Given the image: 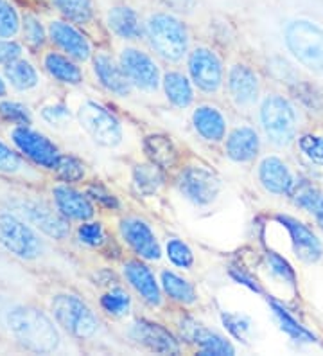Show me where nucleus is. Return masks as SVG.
Returning <instances> with one entry per match:
<instances>
[{
  "instance_id": "f257e3e1",
  "label": "nucleus",
  "mask_w": 323,
  "mask_h": 356,
  "mask_svg": "<svg viewBox=\"0 0 323 356\" xmlns=\"http://www.w3.org/2000/svg\"><path fill=\"white\" fill-rule=\"evenodd\" d=\"M54 322L47 313L31 305H13L2 313V326L11 340L38 355H51L60 349L61 334Z\"/></svg>"
},
{
  "instance_id": "f03ea898",
  "label": "nucleus",
  "mask_w": 323,
  "mask_h": 356,
  "mask_svg": "<svg viewBox=\"0 0 323 356\" xmlns=\"http://www.w3.org/2000/svg\"><path fill=\"white\" fill-rule=\"evenodd\" d=\"M285 45L313 72L323 74V29L309 18H291L284 26Z\"/></svg>"
},
{
  "instance_id": "7ed1b4c3",
  "label": "nucleus",
  "mask_w": 323,
  "mask_h": 356,
  "mask_svg": "<svg viewBox=\"0 0 323 356\" xmlns=\"http://www.w3.org/2000/svg\"><path fill=\"white\" fill-rule=\"evenodd\" d=\"M144 33L151 47L165 60L178 61L187 52L189 33L174 15L165 11L149 15L144 22Z\"/></svg>"
},
{
  "instance_id": "20e7f679",
  "label": "nucleus",
  "mask_w": 323,
  "mask_h": 356,
  "mask_svg": "<svg viewBox=\"0 0 323 356\" xmlns=\"http://www.w3.org/2000/svg\"><path fill=\"white\" fill-rule=\"evenodd\" d=\"M0 247L22 261H35L45 250L40 232L13 211H0Z\"/></svg>"
},
{
  "instance_id": "39448f33",
  "label": "nucleus",
  "mask_w": 323,
  "mask_h": 356,
  "mask_svg": "<svg viewBox=\"0 0 323 356\" xmlns=\"http://www.w3.org/2000/svg\"><path fill=\"white\" fill-rule=\"evenodd\" d=\"M51 313L58 326L74 339H92L99 330V318L85 300L74 293H56L52 297Z\"/></svg>"
},
{
  "instance_id": "423d86ee",
  "label": "nucleus",
  "mask_w": 323,
  "mask_h": 356,
  "mask_svg": "<svg viewBox=\"0 0 323 356\" xmlns=\"http://www.w3.org/2000/svg\"><path fill=\"white\" fill-rule=\"evenodd\" d=\"M9 207L15 214H18L22 220H26L29 225L35 227L38 232L47 238L63 241L70 236L69 220L56 207H51L47 202L20 196V198H13L9 202Z\"/></svg>"
},
{
  "instance_id": "0eeeda50",
  "label": "nucleus",
  "mask_w": 323,
  "mask_h": 356,
  "mask_svg": "<svg viewBox=\"0 0 323 356\" xmlns=\"http://www.w3.org/2000/svg\"><path fill=\"white\" fill-rule=\"evenodd\" d=\"M9 139L13 148L20 153L26 161L35 164L36 168L47 171H56L61 155L56 144L47 135L29 127H13L9 130Z\"/></svg>"
},
{
  "instance_id": "6e6552de",
  "label": "nucleus",
  "mask_w": 323,
  "mask_h": 356,
  "mask_svg": "<svg viewBox=\"0 0 323 356\" xmlns=\"http://www.w3.org/2000/svg\"><path fill=\"white\" fill-rule=\"evenodd\" d=\"M260 122L273 144L285 146L297 137L298 118L293 104L280 96H270L260 108Z\"/></svg>"
},
{
  "instance_id": "1a4fd4ad",
  "label": "nucleus",
  "mask_w": 323,
  "mask_h": 356,
  "mask_svg": "<svg viewBox=\"0 0 323 356\" xmlns=\"http://www.w3.org/2000/svg\"><path fill=\"white\" fill-rule=\"evenodd\" d=\"M78 119L83 130L101 146L113 148L122 140L121 122L110 110L94 101H86L79 106Z\"/></svg>"
},
{
  "instance_id": "9d476101",
  "label": "nucleus",
  "mask_w": 323,
  "mask_h": 356,
  "mask_svg": "<svg viewBox=\"0 0 323 356\" xmlns=\"http://www.w3.org/2000/svg\"><path fill=\"white\" fill-rule=\"evenodd\" d=\"M181 195L196 205H208L221 191V180L214 171L203 165H189L178 177Z\"/></svg>"
},
{
  "instance_id": "9b49d317",
  "label": "nucleus",
  "mask_w": 323,
  "mask_h": 356,
  "mask_svg": "<svg viewBox=\"0 0 323 356\" xmlns=\"http://www.w3.org/2000/svg\"><path fill=\"white\" fill-rule=\"evenodd\" d=\"M47 31L49 42L60 52L74 58L76 61H85L90 58L92 45L81 33L79 26L72 24L70 20L56 17L49 20Z\"/></svg>"
},
{
  "instance_id": "f8f14e48",
  "label": "nucleus",
  "mask_w": 323,
  "mask_h": 356,
  "mask_svg": "<svg viewBox=\"0 0 323 356\" xmlns=\"http://www.w3.org/2000/svg\"><path fill=\"white\" fill-rule=\"evenodd\" d=\"M121 67L129 83L142 90H156L160 83L158 67L147 54L137 49H124L121 56Z\"/></svg>"
},
{
  "instance_id": "ddd939ff",
  "label": "nucleus",
  "mask_w": 323,
  "mask_h": 356,
  "mask_svg": "<svg viewBox=\"0 0 323 356\" xmlns=\"http://www.w3.org/2000/svg\"><path fill=\"white\" fill-rule=\"evenodd\" d=\"M52 202H54V207L69 222L70 220H74V222H88L95 214L90 196L78 191V189H74L67 182L52 187Z\"/></svg>"
},
{
  "instance_id": "4468645a",
  "label": "nucleus",
  "mask_w": 323,
  "mask_h": 356,
  "mask_svg": "<svg viewBox=\"0 0 323 356\" xmlns=\"http://www.w3.org/2000/svg\"><path fill=\"white\" fill-rule=\"evenodd\" d=\"M189 70L192 81L205 92H215L223 79V69L214 52L208 49H196L189 58Z\"/></svg>"
},
{
  "instance_id": "2eb2a0df",
  "label": "nucleus",
  "mask_w": 323,
  "mask_h": 356,
  "mask_svg": "<svg viewBox=\"0 0 323 356\" xmlns=\"http://www.w3.org/2000/svg\"><path fill=\"white\" fill-rule=\"evenodd\" d=\"M121 234L126 239V243L133 248L135 252L144 259L155 261L160 257V245L156 241L153 230L149 229L146 222L138 218H128L122 220Z\"/></svg>"
},
{
  "instance_id": "dca6fc26",
  "label": "nucleus",
  "mask_w": 323,
  "mask_h": 356,
  "mask_svg": "<svg viewBox=\"0 0 323 356\" xmlns=\"http://www.w3.org/2000/svg\"><path fill=\"white\" fill-rule=\"evenodd\" d=\"M129 334H131V339L146 346L151 351L162 353V355H174V353L180 351V346L174 340V337L165 327L160 326V324L138 321L133 324Z\"/></svg>"
},
{
  "instance_id": "f3484780",
  "label": "nucleus",
  "mask_w": 323,
  "mask_h": 356,
  "mask_svg": "<svg viewBox=\"0 0 323 356\" xmlns=\"http://www.w3.org/2000/svg\"><path fill=\"white\" fill-rule=\"evenodd\" d=\"M279 222L285 227L289 232L291 243H293L295 252L306 263H316L322 257V243L320 239L313 234V230L307 229L304 223L297 222L293 218L288 216H279Z\"/></svg>"
},
{
  "instance_id": "a211bd4d",
  "label": "nucleus",
  "mask_w": 323,
  "mask_h": 356,
  "mask_svg": "<svg viewBox=\"0 0 323 356\" xmlns=\"http://www.w3.org/2000/svg\"><path fill=\"white\" fill-rule=\"evenodd\" d=\"M181 333L185 337V340L196 343L201 355H233V348L230 346V342L220 337L217 333H212V331L205 330L201 324L194 322L192 318H183L181 321Z\"/></svg>"
},
{
  "instance_id": "6ab92c4d",
  "label": "nucleus",
  "mask_w": 323,
  "mask_h": 356,
  "mask_svg": "<svg viewBox=\"0 0 323 356\" xmlns=\"http://www.w3.org/2000/svg\"><path fill=\"white\" fill-rule=\"evenodd\" d=\"M258 180L264 186V189L273 193V195H291L295 182H297L288 165L276 156H267L260 162Z\"/></svg>"
},
{
  "instance_id": "aec40b11",
  "label": "nucleus",
  "mask_w": 323,
  "mask_h": 356,
  "mask_svg": "<svg viewBox=\"0 0 323 356\" xmlns=\"http://www.w3.org/2000/svg\"><path fill=\"white\" fill-rule=\"evenodd\" d=\"M42 65L49 76L54 81L63 83V85H81L83 72L78 67L76 60L60 51H49L42 60Z\"/></svg>"
},
{
  "instance_id": "412c9836",
  "label": "nucleus",
  "mask_w": 323,
  "mask_h": 356,
  "mask_svg": "<svg viewBox=\"0 0 323 356\" xmlns=\"http://www.w3.org/2000/svg\"><path fill=\"white\" fill-rule=\"evenodd\" d=\"M124 275L128 282L135 288L137 293H140L146 302L151 306H158L162 302V296H160V288L155 281V275L140 261H129L124 265Z\"/></svg>"
},
{
  "instance_id": "4be33fe9",
  "label": "nucleus",
  "mask_w": 323,
  "mask_h": 356,
  "mask_svg": "<svg viewBox=\"0 0 323 356\" xmlns=\"http://www.w3.org/2000/svg\"><path fill=\"white\" fill-rule=\"evenodd\" d=\"M229 88L232 99L239 106H248L255 103L258 94V79L254 70L245 65L232 67L229 74Z\"/></svg>"
},
{
  "instance_id": "5701e85b",
  "label": "nucleus",
  "mask_w": 323,
  "mask_h": 356,
  "mask_svg": "<svg viewBox=\"0 0 323 356\" xmlns=\"http://www.w3.org/2000/svg\"><path fill=\"white\" fill-rule=\"evenodd\" d=\"M94 70L104 88H108L113 94H119V96L129 94L131 83H129L128 76L124 74L122 67H117L112 58L106 56V54H97L94 58Z\"/></svg>"
},
{
  "instance_id": "b1692460",
  "label": "nucleus",
  "mask_w": 323,
  "mask_h": 356,
  "mask_svg": "<svg viewBox=\"0 0 323 356\" xmlns=\"http://www.w3.org/2000/svg\"><path fill=\"white\" fill-rule=\"evenodd\" d=\"M258 152V135L254 128L241 127L230 134L226 140V153L232 161L248 162L255 159Z\"/></svg>"
},
{
  "instance_id": "393cba45",
  "label": "nucleus",
  "mask_w": 323,
  "mask_h": 356,
  "mask_svg": "<svg viewBox=\"0 0 323 356\" xmlns=\"http://www.w3.org/2000/svg\"><path fill=\"white\" fill-rule=\"evenodd\" d=\"M106 22L110 26V29L119 35L121 38L126 40H133L140 36L142 33V26H140V17L135 11L133 8L129 6H115L108 11Z\"/></svg>"
},
{
  "instance_id": "a878e982",
  "label": "nucleus",
  "mask_w": 323,
  "mask_h": 356,
  "mask_svg": "<svg viewBox=\"0 0 323 356\" xmlns=\"http://www.w3.org/2000/svg\"><path fill=\"white\" fill-rule=\"evenodd\" d=\"M58 17L70 20L76 26H88L95 18L94 0H45Z\"/></svg>"
},
{
  "instance_id": "bb28decb",
  "label": "nucleus",
  "mask_w": 323,
  "mask_h": 356,
  "mask_svg": "<svg viewBox=\"0 0 323 356\" xmlns=\"http://www.w3.org/2000/svg\"><path fill=\"white\" fill-rule=\"evenodd\" d=\"M194 128L201 135L203 139L207 140H221L226 131V122L221 112L214 106H199L192 115Z\"/></svg>"
},
{
  "instance_id": "cd10ccee",
  "label": "nucleus",
  "mask_w": 323,
  "mask_h": 356,
  "mask_svg": "<svg viewBox=\"0 0 323 356\" xmlns=\"http://www.w3.org/2000/svg\"><path fill=\"white\" fill-rule=\"evenodd\" d=\"M4 78L8 79V83L15 90L20 92H29L40 85L38 69L24 58L4 67Z\"/></svg>"
},
{
  "instance_id": "c85d7f7f",
  "label": "nucleus",
  "mask_w": 323,
  "mask_h": 356,
  "mask_svg": "<svg viewBox=\"0 0 323 356\" xmlns=\"http://www.w3.org/2000/svg\"><path fill=\"white\" fill-rule=\"evenodd\" d=\"M144 152L149 156L151 162L158 168H172L176 164L178 152L167 135H149L144 140Z\"/></svg>"
},
{
  "instance_id": "c756f323",
  "label": "nucleus",
  "mask_w": 323,
  "mask_h": 356,
  "mask_svg": "<svg viewBox=\"0 0 323 356\" xmlns=\"http://www.w3.org/2000/svg\"><path fill=\"white\" fill-rule=\"evenodd\" d=\"M20 36L22 44L26 45L27 49H31V51H40L49 42L47 26L42 22V18L38 15L26 11V13H22Z\"/></svg>"
},
{
  "instance_id": "7c9ffc66",
  "label": "nucleus",
  "mask_w": 323,
  "mask_h": 356,
  "mask_svg": "<svg viewBox=\"0 0 323 356\" xmlns=\"http://www.w3.org/2000/svg\"><path fill=\"white\" fill-rule=\"evenodd\" d=\"M291 196H293L295 204L298 207L306 209L307 213L315 214L316 222L323 227V193H320L309 182H295Z\"/></svg>"
},
{
  "instance_id": "2f4dec72",
  "label": "nucleus",
  "mask_w": 323,
  "mask_h": 356,
  "mask_svg": "<svg viewBox=\"0 0 323 356\" xmlns=\"http://www.w3.org/2000/svg\"><path fill=\"white\" fill-rule=\"evenodd\" d=\"M162 168L156 164H142L135 165L133 170V184L137 193L142 196H151L158 191L162 184H164V175H162Z\"/></svg>"
},
{
  "instance_id": "473e14b6",
  "label": "nucleus",
  "mask_w": 323,
  "mask_h": 356,
  "mask_svg": "<svg viewBox=\"0 0 323 356\" xmlns=\"http://www.w3.org/2000/svg\"><path fill=\"white\" fill-rule=\"evenodd\" d=\"M164 88L165 94H167V99L172 104H176L180 108H185L192 103V87H190L189 79L183 74H178V72H169L164 78Z\"/></svg>"
},
{
  "instance_id": "72a5a7b5",
  "label": "nucleus",
  "mask_w": 323,
  "mask_h": 356,
  "mask_svg": "<svg viewBox=\"0 0 323 356\" xmlns=\"http://www.w3.org/2000/svg\"><path fill=\"white\" fill-rule=\"evenodd\" d=\"M162 286H164L165 293L171 299L178 300V302H183V305H192V302H196V291H194L192 284L189 281H185V279L178 277L172 272H164L162 274Z\"/></svg>"
},
{
  "instance_id": "f704fd0d",
  "label": "nucleus",
  "mask_w": 323,
  "mask_h": 356,
  "mask_svg": "<svg viewBox=\"0 0 323 356\" xmlns=\"http://www.w3.org/2000/svg\"><path fill=\"white\" fill-rule=\"evenodd\" d=\"M22 29V13L13 0H0V38H17Z\"/></svg>"
},
{
  "instance_id": "c9c22d12",
  "label": "nucleus",
  "mask_w": 323,
  "mask_h": 356,
  "mask_svg": "<svg viewBox=\"0 0 323 356\" xmlns=\"http://www.w3.org/2000/svg\"><path fill=\"white\" fill-rule=\"evenodd\" d=\"M29 165L26 159L20 155L15 148L0 139V175L4 177H20V175L29 173Z\"/></svg>"
},
{
  "instance_id": "e433bc0d",
  "label": "nucleus",
  "mask_w": 323,
  "mask_h": 356,
  "mask_svg": "<svg viewBox=\"0 0 323 356\" xmlns=\"http://www.w3.org/2000/svg\"><path fill=\"white\" fill-rule=\"evenodd\" d=\"M0 119L11 127H29L33 124V113L24 103L11 99H0Z\"/></svg>"
},
{
  "instance_id": "4c0bfd02",
  "label": "nucleus",
  "mask_w": 323,
  "mask_h": 356,
  "mask_svg": "<svg viewBox=\"0 0 323 356\" xmlns=\"http://www.w3.org/2000/svg\"><path fill=\"white\" fill-rule=\"evenodd\" d=\"M54 173L67 184H76L81 182L85 178V164L79 161L78 156L74 155H61L58 168Z\"/></svg>"
},
{
  "instance_id": "58836bf2",
  "label": "nucleus",
  "mask_w": 323,
  "mask_h": 356,
  "mask_svg": "<svg viewBox=\"0 0 323 356\" xmlns=\"http://www.w3.org/2000/svg\"><path fill=\"white\" fill-rule=\"evenodd\" d=\"M273 308H275V315L279 317L280 326H282V330H284L285 333L291 334V337L297 340H306V342H313V340H315V337H313L306 327L300 326V324H298V322L295 321V318L291 317L284 308H280V306L275 305V302H273Z\"/></svg>"
},
{
  "instance_id": "ea45409f",
  "label": "nucleus",
  "mask_w": 323,
  "mask_h": 356,
  "mask_svg": "<svg viewBox=\"0 0 323 356\" xmlns=\"http://www.w3.org/2000/svg\"><path fill=\"white\" fill-rule=\"evenodd\" d=\"M129 305L131 302H129L128 293H124L122 290L110 291V293L103 296V299H101V306L110 315H124V313H128Z\"/></svg>"
},
{
  "instance_id": "a19ab883",
  "label": "nucleus",
  "mask_w": 323,
  "mask_h": 356,
  "mask_svg": "<svg viewBox=\"0 0 323 356\" xmlns=\"http://www.w3.org/2000/svg\"><path fill=\"white\" fill-rule=\"evenodd\" d=\"M298 146L310 162L323 165V137H320V135H304L298 140Z\"/></svg>"
},
{
  "instance_id": "79ce46f5",
  "label": "nucleus",
  "mask_w": 323,
  "mask_h": 356,
  "mask_svg": "<svg viewBox=\"0 0 323 356\" xmlns=\"http://www.w3.org/2000/svg\"><path fill=\"white\" fill-rule=\"evenodd\" d=\"M167 256L174 265L181 266V268H189L194 263L192 250H190L183 241H180V239H171V241H169Z\"/></svg>"
},
{
  "instance_id": "37998d69",
  "label": "nucleus",
  "mask_w": 323,
  "mask_h": 356,
  "mask_svg": "<svg viewBox=\"0 0 323 356\" xmlns=\"http://www.w3.org/2000/svg\"><path fill=\"white\" fill-rule=\"evenodd\" d=\"M78 239L88 247H99L104 243V229L99 222H83L78 229Z\"/></svg>"
},
{
  "instance_id": "c03bdc74",
  "label": "nucleus",
  "mask_w": 323,
  "mask_h": 356,
  "mask_svg": "<svg viewBox=\"0 0 323 356\" xmlns=\"http://www.w3.org/2000/svg\"><path fill=\"white\" fill-rule=\"evenodd\" d=\"M24 54V44L15 38H0V67L11 65Z\"/></svg>"
},
{
  "instance_id": "a18cd8bd",
  "label": "nucleus",
  "mask_w": 323,
  "mask_h": 356,
  "mask_svg": "<svg viewBox=\"0 0 323 356\" xmlns=\"http://www.w3.org/2000/svg\"><path fill=\"white\" fill-rule=\"evenodd\" d=\"M42 119L52 127H65L70 121V110L63 103L49 104L42 110Z\"/></svg>"
},
{
  "instance_id": "49530a36",
  "label": "nucleus",
  "mask_w": 323,
  "mask_h": 356,
  "mask_svg": "<svg viewBox=\"0 0 323 356\" xmlns=\"http://www.w3.org/2000/svg\"><path fill=\"white\" fill-rule=\"evenodd\" d=\"M223 322L224 326L229 327L230 333L239 340H246V337H248L251 330L250 321L246 317H241V315H223Z\"/></svg>"
},
{
  "instance_id": "de8ad7c7",
  "label": "nucleus",
  "mask_w": 323,
  "mask_h": 356,
  "mask_svg": "<svg viewBox=\"0 0 323 356\" xmlns=\"http://www.w3.org/2000/svg\"><path fill=\"white\" fill-rule=\"evenodd\" d=\"M267 263H270V268H272V272L275 275H279L280 279H284V281L291 282L293 284L295 282V272L293 268L289 266L288 261H284L280 256H276V254L270 252L267 254Z\"/></svg>"
},
{
  "instance_id": "09e8293b",
  "label": "nucleus",
  "mask_w": 323,
  "mask_h": 356,
  "mask_svg": "<svg viewBox=\"0 0 323 356\" xmlns=\"http://www.w3.org/2000/svg\"><path fill=\"white\" fill-rule=\"evenodd\" d=\"M86 195L90 196L92 200H95L97 204L104 205V207H108V209H115L117 205H119V204H117L115 196L110 195V193H108L106 189H104V187H101V186L88 187V193H86Z\"/></svg>"
},
{
  "instance_id": "8fccbe9b",
  "label": "nucleus",
  "mask_w": 323,
  "mask_h": 356,
  "mask_svg": "<svg viewBox=\"0 0 323 356\" xmlns=\"http://www.w3.org/2000/svg\"><path fill=\"white\" fill-rule=\"evenodd\" d=\"M162 2L176 11H190L196 6V0H162Z\"/></svg>"
},
{
  "instance_id": "3c124183",
  "label": "nucleus",
  "mask_w": 323,
  "mask_h": 356,
  "mask_svg": "<svg viewBox=\"0 0 323 356\" xmlns=\"http://www.w3.org/2000/svg\"><path fill=\"white\" fill-rule=\"evenodd\" d=\"M6 96H8V79L0 76V99H4Z\"/></svg>"
}]
</instances>
